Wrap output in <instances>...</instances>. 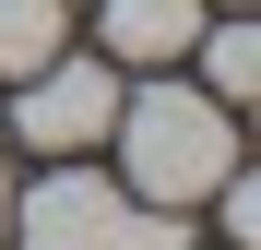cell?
<instances>
[{
  "label": "cell",
  "instance_id": "3",
  "mask_svg": "<svg viewBox=\"0 0 261 250\" xmlns=\"http://www.w3.org/2000/svg\"><path fill=\"white\" fill-rule=\"evenodd\" d=\"M107 119H119V72L107 60H36L24 72V143L36 155H83V143H107Z\"/></svg>",
  "mask_w": 261,
  "mask_h": 250
},
{
  "label": "cell",
  "instance_id": "7",
  "mask_svg": "<svg viewBox=\"0 0 261 250\" xmlns=\"http://www.w3.org/2000/svg\"><path fill=\"white\" fill-rule=\"evenodd\" d=\"M0 238H12V179H0Z\"/></svg>",
  "mask_w": 261,
  "mask_h": 250
},
{
  "label": "cell",
  "instance_id": "6",
  "mask_svg": "<svg viewBox=\"0 0 261 250\" xmlns=\"http://www.w3.org/2000/svg\"><path fill=\"white\" fill-rule=\"evenodd\" d=\"M60 60V0H0V72Z\"/></svg>",
  "mask_w": 261,
  "mask_h": 250
},
{
  "label": "cell",
  "instance_id": "5",
  "mask_svg": "<svg viewBox=\"0 0 261 250\" xmlns=\"http://www.w3.org/2000/svg\"><path fill=\"white\" fill-rule=\"evenodd\" d=\"M190 48H202V96H214V107H249V96H261V24H249V12H226L214 36H190Z\"/></svg>",
  "mask_w": 261,
  "mask_h": 250
},
{
  "label": "cell",
  "instance_id": "4",
  "mask_svg": "<svg viewBox=\"0 0 261 250\" xmlns=\"http://www.w3.org/2000/svg\"><path fill=\"white\" fill-rule=\"evenodd\" d=\"M202 36V0H107V60H190Z\"/></svg>",
  "mask_w": 261,
  "mask_h": 250
},
{
  "label": "cell",
  "instance_id": "8",
  "mask_svg": "<svg viewBox=\"0 0 261 250\" xmlns=\"http://www.w3.org/2000/svg\"><path fill=\"white\" fill-rule=\"evenodd\" d=\"M226 12H238V0H226Z\"/></svg>",
  "mask_w": 261,
  "mask_h": 250
},
{
  "label": "cell",
  "instance_id": "1",
  "mask_svg": "<svg viewBox=\"0 0 261 250\" xmlns=\"http://www.w3.org/2000/svg\"><path fill=\"white\" fill-rule=\"evenodd\" d=\"M107 131H119V167H130V202H166V215L214 202V179L238 167V131L202 83H143V96H119Z\"/></svg>",
  "mask_w": 261,
  "mask_h": 250
},
{
  "label": "cell",
  "instance_id": "2",
  "mask_svg": "<svg viewBox=\"0 0 261 250\" xmlns=\"http://www.w3.org/2000/svg\"><path fill=\"white\" fill-rule=\"evenodd\" d=\"M12 238L24 250H143V202H130L107 167H48V179L12 202Z\"/></svg>",
  "mask_w": 261,
  "mask_h": 250
}]
</instances>
